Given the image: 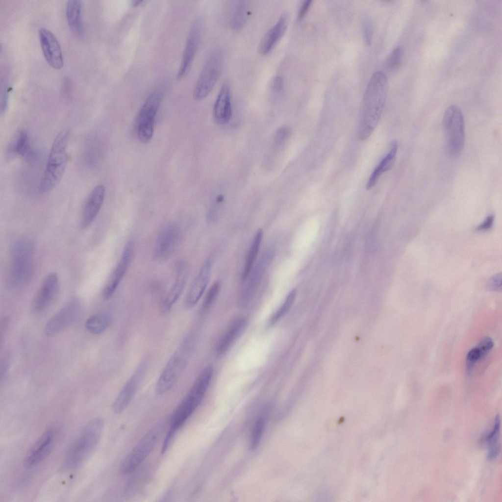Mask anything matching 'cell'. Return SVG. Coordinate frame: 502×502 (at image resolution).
Listing matches in <instances>:
<instances>
[{
    "instance_id": "6da1fadb",
    "label": "cell",
    "mask_w": 502,
    "mask_h": 502,
    "mask_svg": "<svg viewBox=\"0 0 502 502\" xmlns=\"http://www.w3.org/2000/svg\"><path fill=\"white\" fill-rule=\"evenodd\" d=\"M388 89V80L381 72L374 73L366 88L360 111L358 135L367 139L376 126L384 109Z\"/></svg>"
},
{
    "instance_id": "7a4b0ae2",
    "label": "cell",
    "mask_w": 502,
    "mask_h": 502,
    "mask_svg": "<svg viewBox=\"0 0 502 502\" xmlns=\"http://www.w3.org/2000/svg\"><path fill=\"white\" fill-rule=\"evenodd\" d=\"M34 243L27 236L16 238L10 247L11 262L6 282L12 288H18L30 280L33 273Z\"/></svg>"
},
{
    "instance_id": "3957f363",
    "label": "cell",
    "mask_w": 502,
    "mask_h": 502,
    "mask_svg": "<svg viewBox=\"0 0 502 502\" xmlns=\"http://www.w3.org/2000/svg\"><path fill=\"white\" fill-rule=\"evenodd\" d=\"M70 136V130L66 128L60 131L55 137L40 182V193L51 191L61 179L68 162L67 147Z\"/></svg>"
},
{
    "instance_id": "277c9868",
    "label": "cell",
    "mask_w": 502,
    "mask_h": 502,
    "mask_svg": "<svg viewBox=\"0 0 502 502\" xmlns=\"http://www.w3.org/2000/svg\"><path fill=\"white\" fill-rule=\"evenodd\" d=\"M103 421L97 417L90 421L71 444L66 455L64 466L68 469L77 467L97 446L103 428Z\"/></svg>"
},
{
    "instance_id": "5b68a950",
    "label": "cell",
    "mask_w": 502,
    "mask_h": 502,
    "mask_svg": "<svg viewBox=\"0 0 502 502\" xmlns=\"http://www.w3.org/2000/svg\"><path fill=\"white\" fill-rule=\"evenodd\" d=\"M186 337L172 355L161 373L155 385V392L163 395L171 389L177 381L188 362L193 340Z\"/></svg>"
},
{
    "instance_id": "8992f818",
    "label": "cell",
    "mask_w": 502,
    "mask_h": 502,
    "mask_svg": "<svg viewBox=\"0 0 502 502\" xmlns=\"http://www.w3.org/2000/svg\"><path fill=\"white\" fill-rule=\"evenodd\" d=\"M446 151L451 157L461 153L465 143V122L462 111L455 105L449 106L443 119Z\"/></svg>"
},
{
    "instance_id": "52a82bcc",
    "label": "cell",
    "mask_w": 502,
    "mask_h": 502,
    "mask_svg": "<svg viewBox=\"0 0 502 502\" xmlns=\"http://www.w3.org/2000/svg\"><path fill=\"white\" fill-rule=\"evenodd\" d=\"M165 427L164 422L152 427L141 438L122 463L120 470L126 475L136 469L152 451Z\"/></svg>"
},
{
    "instance_id": "ba28073f",
    "label": "cell",
    "mask_w": 502,
    "mask_h": 502,
    "mask_svg": "<svg viewBox=\"0 0 502 502\" xmlns=\"http://www.w3.org/2000/svg\"><path fill=\"white\" fill-rule=\"evenodd\" d=\"M223 54L219 50H213L208 56L197 81L193 92L196 100H201L211 93L220 76Z\"/></svg>"
},
{
    "instance_id": "9c48e42d",
    "label": "cell",
    "mask_w": 502,
    "mask_h": 502,
    "mask_svg": "<svg viewBox=\"0 0 502 502\" xmlns=\"http://www.w3.org/2000/svg\"><path fill=\"white\" fill-rule=\"evenodd\" d=\"M164 94L162 88L155 89L148 97L140 109L137 118V135L143 144L149 142L154 131L155 117Z\"/></svg>"
},
{
    "instance_id": "30bf717a",
    "label": "cell",
    "mask_w": 502,
    "mask_h": 502,
    "mask_svg": "<svg viewBox=\"0 0 502 502\" xmlns=\"http://www.w3.org/2000/svg\"><path fill=\"white\" fill-rule=\"evenodd\" d=\"M81 308L80 300L75 298L70 300L47 323L45 332L52 336L66 328L77 318Z\"/></svg>"
},
{
    "instance_id": "8fae6325",
    "label": "cell",
    "mask_w": 502,
    "mask_h": 502,
    "mask_svg": "<svg viewBox=\"0 0 502 502\" xmlns=\"http://www.w3.org/2000/svg\"><path fill=\"white\" fill-rule=\"evenodd\" d=\"M180 238V229L178 225L171 224L163 227L159 232L153 250V257L162 261L168 258L174 251Z\"/></svg>"
},
{
    "instance_id": "7c38bea8",
    "label": "cell",
    "mask_w": 502,
    "mask_h": 502,
    "mask_svg": "<svg viewBox=\"0 0 502 502\" xmlns=\"http://www.w3.org/2000/svg\"><path fill=\"white\" fill-rule=\"evenodd\" d=\"M59 282L55 273L49 274L44 279L32 302L33 311L38 314L46 311L57 298Z\"/></svg>"
},
{
    "instance_id": "4fadbf2b",
    "label": "cell",
    "mask_w": 502,
    "mask_h": 502,
    "mask_svg": "<svg viewBox=\"0 0 502 502\" xmlns=\"http://www.w3.org/2000/svg\"><path fill=\"white\" fill-rule=\"evenodd\" d=\"M147 367L146 360L141 362L120 391L113 405L116 414L123 412L132 401L145 374Z\"/></svg>"
},
{
    "instance_id": "5bb4252c",
    "label": "cell",
    "mask_w": 502,
    "mask_h": 502,
    "mask_svg": "<svg viewBox=\"0 0 502 502\" xmlns=\"http://www.w3.org/2000/svg\"><path fill=\"white\" fill-rule=\"evenodd\" d=\"M134 247L132 241H128L125 246L121 258L102 290V295L104 299L110 298L117 289L130 264Z\"/></svg>"
},
{
    "instance_id": "9a60e30c",
    "label": "cell",
    "mask_w": 502,
    "mask_h": 502,
    "mask_svg": "<svg viewBox=\"0 0 502 502\" xmlns=\"http://www.w3.org/2000/svg\"><path fill=\"white\" fill-rule=\"evenodd\" d=\"M55 434L49 429L44 432L32 447L24 459V465L32 468L41 463L50 453L54 444Z\"/></svg>"
},
{
    "instance_id": "2e32d148",
    "label": "cell",
    "mask_w": 502,
    "mask_h": 502,
    "mask_svg": "<svg viewBox=\"0 0 502 502\" xmlns=\"http://www.w3.org/2000/svg\"><path fill=\"white\" fill-rule=\"evenodd\" d=\"M39 36L46 61L52 68L61 69L63 66V57L60 45L56 36L45 28L40 29Z\"/></svg>"
},
{
    "instance_id": "e0dca14e",
    "label": "cell",
    "mask_w": 502,
    "mask_h": 502,
    "mask_svg": "<svg viewBox=\"0 0 502 502\" xmlns=\"http://www.w3.org/2000/svg\"><path fill=\"white\" fill-rule=\"evenodd\" d=\"M105 190L102 184L96 186L91 191L83 204L80 224L82 228L89 226L94 221L103 204Z\"/></svg>"
},
{
    "instance_id": "ac0fdd59",
    "label": "cell",
    "mask_w": 502,
    "mask_h": 502,
    "mask_svg": "<svg viewBox=\"0 0 502 502\" xmlns=\"http://www.w3.org/2000/svg\"><path fill=\"white\" fill-rule=\"evenodd\" d=\"M272 251L271 250L266 251L259 262L254 267L248 283L239 299V304L241 306L247 305L253 298L265 270L273 258Z\"/></svg>"
},
{
    "instance_id": "d6986e66",
    "label": "cell",
    "mask_w": 502,
    "mask_h": 502,
    "mask_svg": "<svg viewBox=\"0 0 502 502\" xmlns=\"http://www.w3.org/2000/svg\"><path fill=\"white\" fill-rule=\"evenodd\" d=\"M211 270L212 262L210 259H207L200 269L186 296L185 305L186 307L192 308L197 304L208 284Z\"/></svg>"
},
{
    "instance_id": "ffe728a7",
    "label": "cell",
    "mask_w": 502,
    "mask_h": 502,
    "mask_svg": "<svg viewBox=\"0 0 502 502\" xmlns=\"http://www.w3.org/2000/svg\"><path fill=\"white\" fill-rule=\"evenodd\" d=\"M289 20L288 12L282 13L276 23L264 35L258 46V51L260 54H268L276 46L285 34Z\"/></svg>"
},
{
    "instance_id": "44dd1931",
    "label": "cell",
    "mask_w": 502,
    "mask_h": 502,
    "mask_svg": "<svg viewBox=\"0 0 502 502\" xmlns=\"http://www.w3.org/2000/svg\"><path fill=\"white\" fill-rule=\"evenodd\" d=\"M247 325L246 319L241 316L235 318L229 323L215 347V351L219 356L225 354L242 334Z\"/></svg>"
},
{
    "instance_id": "7402d4cb",
    "label": "cell",
    "mask_w": 502,
    "mask_h": 502,
    "mask_svg": "<svg viewBox=\"0 0 502 502\" xmlns=\"http://www.w3.org/2000/svg\"><path fill=\"white\" fill-rule=\"evenodd\" d=\"M200 27L199 23L196 21L191 28L186 40L180 68L177 75L178 79L184 78L190 70L198 48Z\"/></svg>"
},
{
    "instance_id": "603a6c76",
    "label": "cell",
    "mask_w": 502,
    "mask_h": 502,
    "mask_svg": "<svg viewBox=\"0 0 502 502\" xmlns=\"http://www.w3.org/2000/svg\"><path fill=\"white\" fill-rule=\"evenodd\" d=\"M187 272V267L185 262H180L176 265L175 281L161 304V311L163 313L169 312L180 296L186 283Z\"/></svg>"
},
{
    "instance_id": "cb8c5ba5",
    "label": "cell",
    "mask_w": 502,
    "mask_h": 502,
    "mask_svg": "<svg viewBox=\"0 0 502 502\" xmlns=\"http://www.w3.org/2000/svg\"><path fill=\"white\" fill-rule=\"evenodd\" d=\"M232 115L231 91L229 83L224 82L219 91L213 108V117L219 125L227 124Z\"/></svg>"
},
{
    "instance_id": "d4e9b609",
    "label": "cell",
    "mask_w": 502,
    "mask_h": 502,
    "mask_svg": "<svg viewBox=\"0 0 502 502\" xmlns=\"http://www.w3.org/2000/svg\"><path fill=\"white\" fill-rule=\"evenodd\" d=\"M7 152L9 157L19 155L28 158L31 156L29 137L25 130L16 132L8 144Z\"/></svg>"
},
{
    "instance_id": "484cf974",
    "label": "cell",
    "mask_w": 502,
    "mask_h": 502,
    "mask_svg": "<svg viewBox=\"0 0 502 502\" xmlns=\"http://www.w3.org/2000/svg\"><path fill=\"white\" fill-rule=\"evenodd\" d=\"M398 148L397 141H393L388 153L381 160L370 176L366 184V189L369 190L374 187L381 175L391 169L396 159Z\"/></svg>"
},
{
    "instance_id": "4316f807",
    "label": "cell",
    "mask_w": 502,
    "mask_h": 502,
    "mask_svg": "<svg viewBox=\"0 0 502 502\" xmlns=\"http://www.w3.org/2000/svg\"><path fill=\"white\" fill-rule=\"evenodd\" d=\"M66 14L68 24L73 32L81 36L84 32L82 19V2L79 0H70L66 4Z\"/></svg>"
},
{
    "instance_id": "83f0119b",
    "label": "cell",
    "mask_w": 502,
    "mask_h": 502,
    "mask_svg": "<svg viewBox=\"0 0 502 502\" xmlns=\"http://www.w3.org/2000/svg\"><path fill=\"white\" fill-rule=\"evenodd\" d=\"M263 234L262 230L259 229L253 238L242 273V280H245L248 277L253 268L262 240Z\"/></svg>"
},
{
    "instance_id": "f1b7e54d",
    "label": "cell",
    "mask_w": 502,
    "mask_h": 502,
    "mask_svg": "<svg viewBox=\"0 0 502 502\" xmlns=\"http://www.w3.org/2000/svg\"><path fill=\"white\" fill-rule=\"evenodd\" d=\"M249 15V5L245 0L235 1L231 12L230 24L235 30L242 28Z\"/></svg>"
},
{
    "instance_id": "f546056e",
    "label": "cell",
    "mask_w": 502,
    "mask_h": 502,
    "mask_svg": "<svg viewBox=\"0 0 502 502\" xmlns=\"http://www.w3.org/2000/svg\"><path fill=\"white\" fill-rule=\"evenodd\" d=\"M111 321V316L109 313L96 314L90 317L87 320L86 327L90 332L93 334H100L108 328Z\"/></svg>"
},
{
    "instance_id": "4dcf8cb0",
    "label": "cell",
    "mask_w": 502,
    "mask_h": 502,
    "mask_svg": "<svg viewBox=\"0 0 502 502\" xmlns=\"http://www.w3.org/2000/svg\"><path fill=\"white\" fill-rule=\"evenodd\" d=\"M297 294L295 289L292 290L286 297L282 304L272 314L269 320L270 325H274L280 320L288 312L291 307Z\"/></svg>"
},
{
    "instance_id": "1f68e13d",
    "label": "cell",
    "mask_w": 502,
    "mask_h": 502,
    "mask_svg": "<svg viewBox=\"0 0 502 502\" xmlns=\"http://www.w3.org/2000/svg\"><path fill=\"white\" fill-rule=\"evenodd\" d=\"M265 415H261L253 427L251 439V448L254 450L258 446L262 436L265 423Z\"/></svg>"
},
{
    "instance_id": "d6a6232c",
    "label": "cell",
    "mask_w": 502,
    "mask_h": 502,
    "mask_svg": "<svg viewBox=\"0 0 502 502\" xmlns=\"http://www.w3.org/2000/svg\"><path fill=\"white\" fill-rule=\"evenodd\" d=\"M220 282L215 281L208 290L201 305V309L202 311L207 310L215 301L220 288Z\"/></svg>"
},
{
    "instance_id": "836d02e7",
    "label": "cell",
    "mask_w": 502,
    "mask_h": 502,
    "mask_svg": "<svg viewBox=\"0 0 502 502\" xmlns=\"http://www.w3.org/2000/svg\"><path fill=\"white\" fill-rule=\"evenodd\" d=\"M403 57V50L401 47L395 48L391 52L387 62L388 68L394 71L400 66Z\"/></svg>"
},
{
    "instance_id": "e575fe53",
    "label": "cell",
    "mask_w": 502,
    "mask_h": 502,
    "mask_svg": "<svg viewBox=\"0 0 502 502\" xmlns=\"http://www.w3.org/2000/svg\"><path fill=\"white\" fill-rule=\"evenodd\" d=\"M500 419L499 415L497 416L493 428L491 433L487 436L485 440L491 445V447H499L498 440L500 434Z\"/></svg>"
},
{
    "instance_id": "d590c367",
    "label": "cell",
    "mask_w": 502,
    "mask_h": 502,
    "mask_svg": "<svg viewBox=\"0 0 502 502\" xmlns=\"http://www.w3.org/2000/svg\"><path fill=\"white\" fill-rule=\"evenodd\" d=\"M482 358L481 352L478 348H473L467 353L466 359V366L468 372L471 371L475 364Z\"/></svg>"
},
{
    "instance_id": "8d00e7d4",
    "label": "cell",
    "mask_w": 502,
    "mask_h": 502,
    "mask_svg": "<svg viewBox=\"0 0 502 502\" xmlns=\"http://www.w3.org/2000/svg\"><path fill=\"white\" fill-rule=\"evenodd\" d=\"M362 31L365 42L367 45H370L373 38V30L372 24L368 18L363 21Z\"/></svg>"
},
{
    "instance_id": "74e56055",
    "label": "cell",
    "mask_w": 502,
    "mask_h": 502,
    "mask_svg": "<svg viewBox=\"0 0 502 502\" xmlns=\"http://www.w3.org/2000/svg\"><path fill=\"white\" fill-rule=\"evenodd\" d=\"M494 342L490 337H484L479 342L477 347L480 351L482 358L493 348Z\"/></svg>"
},
{
    "instance_id": "f35d334b",
    "label": "cell",
    "mask_w": 502,
    "mask_h": 502,
    "mask_svg": "<svg viewBox=\"0 0 502 502\" xmlns=\"http://www.w3.org/2000/svg\"><path fill=\"white\" fill-rule=\"evenodd\" d=\"M501 274H498L491 277L486 284V287L492 291H500L501 290Z\"/></svg>"
},
{
    "instance_id": "ab89813d",
    "label": "cell",
    "mask_w": 502,
    "mask_h": 502,
    "mask_svg": "<svg viewBox=\"0 0 502 502\" xmlns=\"http://www.w3.org/2000/svg\"><path fill=\"white\" fill-rule=\"evenodd\" d=\"M271 87L274 92H282L284 87V80L282 76H276L272 81Z\"/></svg>"
},
{
    "instance_id": "60d3db41",
    "label": "cell",
    "mask_w": 502,
    "mask_h": 502,
    "mask_svg": "<svg viewBox=\"0 0 502 502\" xmlns=\"http://www.w3.org/2000/svg\"><path fill=\"white\" fill-rule=\"evenodd\" d=\"M494 221V216L493 215H489L477 227L476 229L478 231L488 230L493 226Z\"/></svg>"
},
{
    "instance_id": "b9f144b4",
    "label": "cell",
    "mask_w": 502,
    "mask_h": 502,
    "mask_svg": "<svg viewBox=\"0 0 502 502\" xmlns=\"http://www.w3.org/2000/svg\"><path fill=\"white\" fill-rule=\"evenodd\" d=\"M312 2L311 0H305L303 1L299 7L298 13L299 20L302 19L307 12Z\"/></svg>"
}]
</instances>
